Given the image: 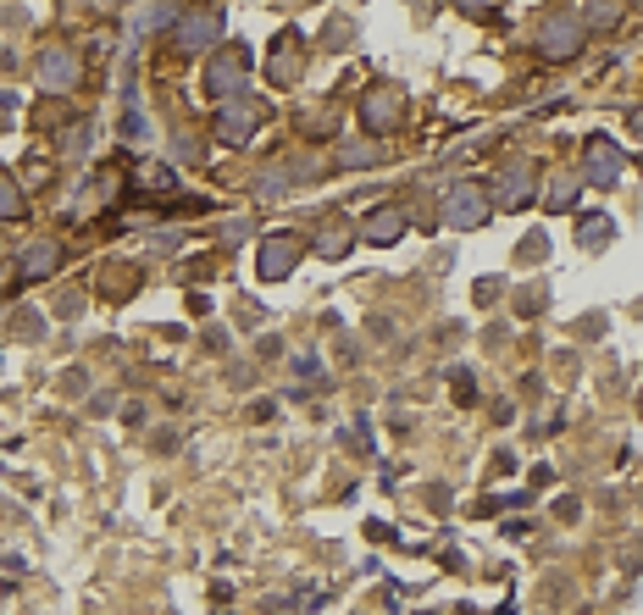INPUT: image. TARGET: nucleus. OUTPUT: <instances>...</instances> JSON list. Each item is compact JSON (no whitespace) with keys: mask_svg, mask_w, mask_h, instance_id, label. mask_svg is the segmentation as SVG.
I'll use <instances>...</instances> for the list:
<instances>
[{"mask_svg":"<svg viewBox=\"0 0 643 615\" xmlns=\"http://www.w3.org/2000/svg\"><path fill=\"white\" fill-rule=\"evenodd\" d=\"M39 78H45V90H50V95H67L72 83H78V61H72V50H45V56H39Z\"/></svg>","mask_w":643,"mask_h":615,"instance_id":"1a4fd4ad","label":"nucleus"},{"mask_svg":"<svg viewBox=\"0 0 643 615\" xmlns=\"http://www.w3.org/2000/svg\"><path fill=\"white\" fill-rule=\"evenodd\" d=\"M572 206H577V184L555 178V189H549V211H572Z\"/></svg>","mask_w":643,"mask_h":615,"instance_id":"f3484780","label":"nucleus"},{"mask_svg":"<svg viewBox=\"0 0 643 615\" xmlns=\"http://www.w3.org/2000/svg\"><path fill=\"white\" fill-rule=\"evenodd\" d=\"M583 244H588V250L610 244V217H588V222H583Z\"/></svg>","mask_w":643,"mask_h":615,"instance_id":"a211bd4d","label":"nucleus"},{"mask_svg":"<svg viewBox=\"0 0 643 615\" xmlns=\"http://www.w3.org/2000/svg\"><path fill=\"white\" fill-rule=\"evenodd\" d=\"M489 222V195H478L472 184H461L449 200H444V228H483Z\"/></svg>","mask_w":643,"mask_h":615,"instance_id":"20e7f679","label":"nucleus"},{"mask_svg":"<svg viewBox=\"0 0 643 615\" xmlns=\"http://www.w3.org/2000/svg\"><path fill=\"white\" fill-rule=\"evenodd\" d=\"M278 50H284V56H278V61H272V78H278V83L300 78V34H289V39H284Z\"/></svg>","mask_w":643,"mask_h":615,"instance_id":"4468645a","label":"nucleus"},{"mask_svg":"<svg viewBox=\"0 0 643 615\" xmlns=\"http://www.w3.org/2000/svg\"><path fill=\"white\" fill-rule=\"evenodd\" d=\"M217 34H222V18H217V12H190V18H183V23L172 28V45L195 56V50L217 45Z\"/></svg>","mask_w":643,"mask_h":615,"instance_id":"39448f33","label":"nucleus"},{"mask_svg":"<svg viewBox=\"0 0 643 615\" xmlns=\"http://www.w3.org/2000/svg\"><path fill=\"white\" fill-rule=\"evenodd\" d=\"M621 172H627V155H621L616 144L594 139V144H588V184H594V189H616Z\"/></svg>","mask_w":643,"mask_h":615,"instance_id":"423d86ee","label":"nucleus"},{"mask_svg":"<svg viewBox=\"0 0 643 615\" xmlns=\"http://www.w3.org/2000/svg\"><path fill=\"white\" fill-rule=\"evenodd\" d=\"M372 161H383V144H344L338 150V166H372Z\"/></svg>","mask_w":643,"mask_h":615,"instance_id":"2eb2a0df","label":"nucleus"},{"mask_svg":"<svg viewBox=\"0 0 643 615\" xmlns=\"http://www.w3.org/2000/svg\"><path fill=\"white\" fill-rule=\"evenodd\" d=\"M0 217H23V189L0 172Z\"/></svg>","mask_w":643,"mask_h":615,"instance_id":"dca6fc26","label":"nucleus"},{"mask_svg":"<svg viewBox=\"0 0 643 615\" xmlns=\"http://www.w3.org/2000/svg\"><path fill=\"white\" fill-rule=\"evenodd\" d=\"M255 123H261V112H255L250 101L222 106V112H217V139H222V144H244V139L255 134Z\"/></svg>","mask_w":643,"mask_h":615,"instance_id":"6e6552de","label":"nucleus"},{"mask_svg":"<svg viewBox=\"0 0 643 615\" xmlns=\"http://www.w3.org/2000/svg\"><path fill=\"white\" fill-rule=\"evenodd\" d=\"M400 233H405V217H400L394 206H383V211L366 217V244H394Z\"/></svg>","mask_w":643,"mask_h":615,"instance_id":"f8f14e48","label":"nucleus"},{"mask_svg":"<svg viewBox=\"0 0 643 615\" xmlns=\"http://www.w3.org/2000/svg\"><path fill=\"white\" fill-rule=\"evenodd\" d=\"M18 267H23V278H50V272L61 267V244H56V239H34V244L23 250Z\"/></svg>","mask_w":643,"mask_h":615,"instance_id":"9b49d317","label":"nucleus"},{"mask_svg":"<svg viewBox=\"0 0 643 615\" xmlns=\"http://www.w3.org/2000/svg\"><path fill=\"white\" fill-rule=\"evenodd\" d=\"M583 39H588V23L583 18H549L543 28H538V50L543 56H555V61H566V56H577L583 50Z\"/></svg>","mask_w":643,"mask_h":615,"instance_id":"f03ea898","label":"nucleus"},{"mask_svg":"<svg viewBox=\"0 0 643 615\" xmlns=\"http://www.w3.org/2000/svg\"><path fill=\"white\" fill-rule=\"evenodd\" d=\"M583 23H588V28H605V23H616V0H599V7H594Z\"/></svg>","mask_w":643,"mask_h":615,"instance_id":"aec40b11","label":"nucleus"},{"mask_svg":"<svg viewBox=\"0 0 643 615\" xmlns=\"http://www.w3.org/2000/svg\"><path fill=\"white\" fill-rule=\"evenodd\" d=\"M360 117H366V128H372V134H389L400 123V90H372V95H366V106H360Z\"/></svg>","mask_w":643,"mask_h":615,"instance_id":"9d476101","label":"nucleus"},{"mask_svg":"<svg viewBox=\"0 0 643 615\" xmlns=\"http://www.w3.org/2000/svg\"><path fill=\"white\" fill-rule=\"evenodd\" d=\"M349 244H355V233H349V222H328V228L317 233V250H322L328 260H333V255H344Z\"/></svg>","mask_w":643,"mask_h":615,"instance_id":"ddd939ff","label":"nucleus"},{"mask_svg":"<svg viewBox=\"0 0 643 615\" xmlns=\"http://www.w3.org/2000/svg\"><path fill=\"white\" fill-rule=\"evenodd\" d=\"M500 7H505V0H461V12H467V18H478V23L500 18Z\"/></svg>","mask_w":643,"mask_h":615,"instance_id":"6ab92c4d","label":"nucleus"},{"mask_svg":"<svg viewBox=\"0 0 643 615\" xmlns=\"http://www.w3.org/2000/svg\"><path fill=\"white\" fill-rule=\"evenodd\" d=\"M244 83H250V50H217L211 61H206V95L211 101H233V95H244Z\"/></svg>","mask_w":643,"mask_h":615,"instance_id":"f257e3e1","label":"nucleus"},{"mask_svg":"<svg viewBox=\"0 0 643 615\" xmlns=\"http://www.w3.org/2000/svg\"><path fill=\"white\" fill-rule=\"evenodd\" d=\"M494 200H500L505 211L532 206V166H527V161H516V166H505V172H500V189H494Z\"/></svg>","mask_w":643,"mask_h":615,"instance_id":"0eeeda50","label":"nucleus"},{"mask_svg":"<svg viewBox=\"0 0 643 615\" xmlns=\"http://www.w3.org/2000/svg\"><path fill=\"white\" fill-rule=\"evenodd\" d=\"M295 260H300V239H295V233H272V239L261 244V255H255V272H261L266 283H278V278L295 272Z\"/></svg>","mask_w":643,"mask_h":615,"instance_id":"7ed1b4c3","label":"nucleus"}]
</instances>
